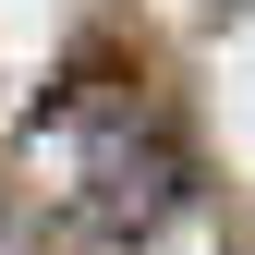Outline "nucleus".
<instances>
[{"instance_id":"nucleus-1","label":"nucleus","mask_w":255,"mask_h":255,"mask_svg":"<svg viewBox=\"0 0 255 255\" xmlns=\"http://www.w3.org/2000/svg\"><path fill=\"white\" fill-rule=\"evenodd\" d=\"M49 158H61L49 195L98 243H146L158 219L182 207V146H170V122L146 98H61L49 110Z\"/></svg>"}]
</instances>
